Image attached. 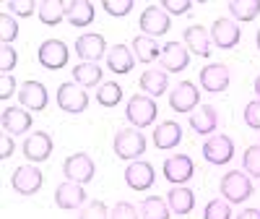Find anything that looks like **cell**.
Segmentation results:
<instances>
[{
  "label": "cell",
  "instance_id": "cell-13",
  "mask_svg": "<svg viewBox=\"0 0 260 219\" xmlns=\"http://www.w3.org/2000/svg\"><path fill=\"white\" fill-rule=\"evenodd\" d=\"M203 159L208 165H229L234 159V141L224 133H213L203 144Z\"/></svg>",
  "mask_w": 260,
  "mask_h": 219
},
{
  "label": "cell",
  "instance_id": "cell-20",
  "mask_svg": "<svg viewBox=\"0 0 260 219\" xmlns=\"http://www.w3.org/2000/svg\"><path fill=\"white\" fill-rule=\"evenodd\" d=\"M55 204H57V209L71 211V209H83L89 201H86V190H83V185L65 180V183H60V185L55 188Z\"/></svg>",
  "mask_w": 260,
  "mask_h": 219
},
{
  "label": "cell",
  "instance_id": "cell-16",
  "mask_svg": "<svg viewBox=\"0 0 260 219\" xmlns=\"http://www.w3.org/2000/svg\"><path fill=\"white\" fill-rule=\"evenodd\" d=\"M0 123H3V130H6L8 136H24V133H29V130H31L34 118H31L29 110L13 107V104H11V107H3Z\"/></svg>",
  "mask_w": 260,
  "mask_h": 219
},
{
  "label": "cell",
  "instance_id": "cell-15",
  "mask_svg": "<svg viewBox=\"0 0 260 219\" xmlns=\"http://www.w3.org/2000/svg\"><path fill=\"white\" fill-rule=\"evenodd\" d=\"M208 32H211V42L216 47H221V50L237 47V45H240V39H242L240 26H237L234 18H216Z\"/></svg>",
  "mask_w": 260,
  "mask_h": 219
},
{
  "label": "cell",
  "instance_id": "cell-36",
  "mask_svg": "<svg viewBox=\"0 0 260 219\" xmlns=\"http://www.w3.org/2000/svg\"><path fill=\"white\" fill-rule=\"evenodd\" d=\"M18 37V24L11 13H0V42L3 45H13Z\"/></svg>",
  "mask_w": 260,
  "mask_h": 219
},
{
  "label": "cell",
  "instance_id": "cell-47",
  "mask_svg": "<svg viewBox=\"0 0 260 219\" xmlns=\"http://www.w3.org/2000/svg\"><path fill=\"white\" fill-rule=\"evenodd\" d=\"M252 89H255V94H257V99H260V76L255 78V84H252Z\"/></svg>",
  "mask_w": 260,
  "mask_h": 219
},
{
  "label": "cell",
  "instance_id": "cell-34",
  "mask_svg": "<svg viewBox=\"0 0 260 219\" xmlns=\"http://www.w3.org/2000/svg\"><path fill=\"white\" fill-rule=\"evenodd\" d=\"M242 170L250 178H260V144H252L242 154Z\"/></svg>",
  "mask_w": 260,
  "mask_h": 219
},
{
  "label": "cell",
  "instance_id": "cell-6",
  "mask_svg": "<svg viewBox=\"0 0 260 219\" xmlns=\"http://www.w3.org/2000/svg\"><path fill=\"white\" fill-rule=\"evenodd\" d=\"M68 58H71V52H68V45H65L62 39H45L39 45V50H37L39 65L47 68V71L65 68V65H68Z\"/></svg>",
  "mask_w": 260,
  "mask_h": 219
},
{
  "label": "cell",
  "instance_id": "cell-44",
  "mask_svg": "<svg viewBox=\"0 0 260 219\" xmlns=\"http://www.w3.org/2000/svg\"><path fill=\"white\" fill-rule=\"evenodd\" d=\"M16 92V78L11 73H3L0 76V99H11Z\"/></svg>",
  "mask_w": 260,
  "mask_h": 219
},
{
  "label": "cell",
  "instance_id": "cell-48",
  "mask_svg": "<svg viewBox=\"0 0 260 219\" xmlns=\"http://www.w3.org/2000/svg\"><path fill=\"white\" fill-rule=\"evenodd\" d=\"M255 45H257V50H260V29H257V34H255Z\"/></svg>",
  "mask_w": 260,
  "mask_h": 219
},
{
  "label": "cell",
  "instance_id": "cell-46",
  "mask_svg": "<svg viewBox=\"0 0 260 219\" xmlns=\"http://www.w3.org/2000/svg\"><path fill=\"white\" fill-rule=\"evenodd\" d=\"M234 219H260V209H242Z\"/></svg>",
  "mask_w": 260,
  "mask_h": 219
},
{
  "label": "cell",
  "instance_id": "cell-40",
  "mask_svg": "<svg viewBox=\"0 0 260 219\" xmlns=\"http://www.w3.org/2000/svg\"><path fill=\"white\" fill-rule=\"evenodd\" d=\"M16 63H18L16 47H11V45L0 47V73H11V71L16 68Z\"/></svg>",
  "mask_w": 260,
  "mask_h": 219
},
{
  "label": "cell",
  "instance_id": "cell-12",
  "mask_svg": "<svg viewBox=\"0 0 260 219\" xmlns=\"http://www.w3.org/2000/svg\"><path fill=\"white\" fill-rule=\"evenodd\" d=\"M18 102L24 110H29V113H42L47 104H50V94H47V86L42 81H24L18 89Z\"/></svg>",
  "mask_w": 260,
  "mask_h": 219
},
{
  "label": "cell",
  "instance_id": "cell-5",
  "mask_svg": "<svg viewBox=\"0 0 260 219\" xmlns=\"http://www.w3.org/2000/svg\"><path fill=\"white\" fill-rule=\"evenodd\" d=\"M57 107L68 115H78V113H86L89 107V94H86L83 86H78L76 81H68V84H60L57 86Z\"/></svg>",
  "mask_w": 260,
  "mask_h": 219
},
{
  "label": "cell",
  "instance_id": "cell-9",
  "mask_svg": "<svg viewBox=\"0 0 260 219\" xmlns=\"http://www.w3.org/2000/svg\"><path fill=\"white\" fill-rule=\"evenodd\" d=\"M52 136L47 130H34L24 139L21 144V151H24V157L29 159V165H39V162H47L50 154H52Z\"/></svg>",
  "mask_w": 260,
  "mask_h": 219
},
{
  "label": "cell",
  "instance_id": "cell-43",
  "mask_svg": "<svg viewBox=\"0 0 260 219\" xmlns=\"http://www.w3.org/2000/svg\"><path fill=\"white\" fill-rule=\"evenodd\" d=\"M161 8H164L167 13L182 16V13H190L192 3H190V0H161Z\"/></svg>",
  "mask_w": 260,
  "mask_h": 219
},
{
  "label": "cell",
  "instance_id": "cell-2",
  "mask_svg": "<svg viewBox=\"0 0 260 219\" xmlns=\"http://www.w3.org/2000/svg\"><path fill=\"white\" fill-rule=\"evenodd\" d=\"M112 149L115 154L125 162H136L138 157H143L146 151V136L138 128H120L115 139H112Z\"/></svg>",
  "mask_w": 260,
  "mask_h": 219
},
{
  "label": "cell",
  "instance_id": "cell-7",
  "mask_svg": "<svg viewBox=\"0 0 260 219\" xmlns=\"http://www.w3.org/2000/svg\"><path fill=\"white\" fill-rule=\"evenodd\" d=\"M138 29L143 32V37L156 39V37L169 34V29H172V18H169V13H167L161 6H148V8L141 13Z\"/></svg>",
  "mask_w": 260,
  "mask_h": 219
},
{
  "label": "cell",
  "instance_id": "cell-17",
  "mask_svg": "<svg viewBox=\"0 0 260 219\" xmlns=\"http://www.w3.org/2000/svg\"><path fill=\"white\" fill-rule=\"evenodd\" d=\"M156 180V172H154V165L146 162V159H136L125 167V183L127 188L133 190H148Z\"/></svg>",
  "mask_w": 260,
  "mask_h": 219
},
{
  "label": "cell",
  "instance_id": "cell-21",
  "mask_svg": "<svg viewBox=\"0 0 260 219\" xmlns=\"http://www.w3.org/2000/svg\"><path fill=\"white\" fill-rule=\"evenodd\" d=\"M190 128L198 136H213L219 128V113L213 104H201L195 113H190Z\"/></svg>",
  "mask_w": 260,
  "mask_h": 219
},
{
  "label": "cell",
  "instance_id": "cell-30",
  "mask_svg": "<svg viewBox=\"0 0 260 219\" xmlns=\"http://www.w3.org/2000/svg\"><path fill=\"white\" fill-rule=\"evenodd\" d=\"M39 21L45 26H57L65 18V3L62 0H39V11H37Z\"/></svg>",
  "mask_w": 260,
  "mask_h": 219
},
{
  "label": "cell",
  "instance_id": "cell-41",
  "mask_svg": "<svg viewBox=\"0 0 260 219\" xmlns=\"http://www.w3.org/2000/svg\"><path fill=\"white\" fill-rule=\"evenodd\" d=\"M242 118H245V125H247V128L260 130V99H252V102H247V104H245Z\"/></svg>",
  "mask_w": 260,
  "mask_h": 219
},
{
  "label": "cell",
  "instance_id": "cell-25",
  "mask_svg": "<svg viewBox=\"0 0 260 219\" xmlns=\"http://www.w3.org/2000/svg\"><path fill=\"white\" fill-rule=\"evenodd\" d=\"M94 16H96V11H94V3H89V0H65V18L76 29L89 26Z\"/></svg>",
  "mask_w": 260,
  "mask_h": 219
},
{
  "label": "cell",
  "instance_id": "cell-39",
  "mask_svg": "<svg viewBox=\"0 0 260 219\" xmlns=\"http://www.w3.org/2000/svg\"><path fill=\"white\" fill-rule=\"evenodd\" d=\"M102 8L110 16H127L130 11L136 8V3H133V0H104Z\"/></svg>",
  "mask_w": 260,
  "mask_h": 219
},
{
  "label": "cell",
  "instance_id": "cell-22",
  "mask_svg": "<svg viewBox=\"0 0 260 219\" xmlns=\"http://www.w3.org/2000/svg\"><path fill=\"white\" fill-rule=\"evenodd\" d=\"M151 139H154V146H156V149L169 151V149L180 146V141H182V125L175 123V120H161V123L154 128Z\"/></svg>",
  "mask_w": 260,
  "mask_h": 219
},
{
  "label": "cell",
  "instance_id": "cell-3",
  "mask_svg": "<svg viewBox=\"0 0 260 219\" xmlns=\"http://www.w3.org/2000/svg\"><path fill=\"white\" fill-rule=\"evenodd\" d=\"M156 115H159L156 102H154V97H148V94H136V97H130L127 104H125V118L130 120V125L138 128V130L154 125Z\"/></svg>",
  "mask_w": 260,
  "mask_h": 219
},
{
  "label": "cell",
  "instance_id": "cell-45",
  "mask_svg": "<svg viewBox=\"0 0 260 219\" xmlns=\"http://www.w3.org/2000/svg\"><path fill=\"white\" fill-rule=\"evenodd\" d=\"M13 154V139L6 133V136H0V159H8Z\"/></svg>",
  "mask_w": 260,
  "mask_h": 219
},
{
  "label": "cell",
  "instance_id": "cell-31",
  "mask_svg": "<svg viewBox=\"0 0 260 219\" xmlns=\"http://www.w3.org/2000/svg\"><path fill=\"white\" fill-rule=\"evenodd\" d=\"M172 209L161 196H148L141 201V219H169Z\"/></svg>",
  "mask_w": 260,
  "mask_h": 219
},
{
  "label": "cell",
  "instance_id": "cell-33",
  "mask_svg": "<svg viewBox=\"0 0 260 219\" xmlns=\"http://www.w3.org/2000/svg\"><path fill=\"white\" fill-rule=\"evenodd\" d=\"M122 86L117 84V81H104L99 89H96V102H99V107H107V110H112V107H117L120 102H122Z\"/></svg>",
  "mask_w": 260,
  "mask_h": 219
},
{
  "label": "cell",
  "instance_id": "cell-18",
  "mask_svg": "<svg viewBox=\"0 0 260 219\" xmlns=\"http://www.w3.org/2000/svg\"><path fill=\"white\" fill-rule=\"evenodd\" d=\"M229 68L224 63H211V65H206V68L198 73V81H201V86H203V92H208V94H221V92H226V86H229Z\"/></svg>",
  "mask_w": 260,
  "mask_h": 219
},
{
  "label": "cell",
  "instance_id": "cell-28",
  "mask_svg": "<svg viewBox=\"0 0 260 219\" xmlns=\"http://www.w3.org/2000/svg\"><path fill=\"white\" fill-rule=\"evenodd\" d=\"M169 89V73L161 68H151L141 73V92L148 97H161Z\"/></svg>",
  "mask_w": 260,
  "mask_h": 219
},
{
  "label": "cell",
  "instance_id": "cell-24",
  "mask_svg": "<svg viewBox=\"0 0 260 219\" xmlns=\"http://www.w3.org/2000/svg\"><path fill=\"white\" fill-rule=\"evenodd\" d=\"M107 68H110L112 73H120V76H125V73H130L136 68V55H133V50H130L127 45H112L110 47V52H107Z\"/></svg>",
  "mask_w": 260,
  "mask_h": 219
},
{
  "label": "cell",
  "instance_id": "cell-26",
  "mask_svg": "<svg viewBox=\"0 0 260 219\" xmlns=\"http://www.w3.org/2000/svg\"><path fill=\"white\" fill-rule=\"evenodd\" d=\"M167 204H169V209L175 211V214H190L192 209H195V193L187 188V185H172L169 190H167Z\"/></svg>",
  "mask_w": 260,
  "mask_h": 219
},
{
  "label": "cell",
  "instance_id": "cell-19",
  "mask_svg": "<svg viewBox=\"0 0 260 219\" xmlns=\"http://www.w3.org/2000/svg\"><path fill=\"white\" fill-rule=\"evenodd\" d=\"M161 71L167 73H180L190 65V50L182 45V42H167L161 47Z\"/></svg>",
  "mask_w": 260,
  "mask_h": 219
},
{
  "label": "cell",
  "instance_id": "cell-29",
  "mask_svg": "<svg viewBox=\"0 0 260 219\" xmlns=\"http://www.w3.org/2000/svg\"><path fill=\"white\" fill-rule=\"evenodd\" d=\"M130 50H133L136 60H141V63H154V60H159V58H161V47H159V42H156V39H151V37H143V34H138V37L133 39Z\"/></svg>",
  "mask_w": 260,
  "mask_h": 219
},
{
  "label": "cell",
  "instance_id": "cell-10",
  "mask_svg": "<svg viewBox=\"0 0 260 219\" xmlns=\"http://www.w3.org/2000/svg\"><path fill=\"white\" fill-rule=\"evenodd\" d=\"M42 183H45V175H42L39 167H34V165H21L11 175V185L18 196H34L42 188Z\"/></svg>",
  "mask_w": 260,
  "mask_h": 219
},
{
  "label": "cell",
  "instance_id": "cell-8",
  "mask_svg": "<svg viewBox=\"0 0 260 219\" xmlns=\"http://www.w3.org/2000/svg\"><path fill=\"white\" fill-rule=\"evenodd\" d=\"M169 107L175 110V113H195V110L201 107V92L198 86H195L192 81H180L175 89L169 92Z\"/></svg>",
  "mask_w": 260,
  "mask_h": 219
},
{
  "label": "cell",
  "instance_id": "cell-27",
  "mask_svg": "<svg viewBox=\"0 0 260 219\" xmlns=\"http://www.w3.org/2000/svg\"><path fill=\"white\" fill-rule=\"evenodd\" d=\"M71 76L78 86H83V89H91V86L104 84V71H102L99 63H78V65H73Z\"/></svg>",
  "mask_w": 260,
  "mask_h": 219
},
{
  "label": "cell",
  "instance_id": "cell-42",
  "mask_svg": "<svg viewBox=\"0 0 260 219\" xmlns=\"http://www.w3.org/2000/svg\"><path fill=\"white\" fill-rule=\"evenodd\" d=\"M110 219H138V209L127 201H117L110 209Z\"/></svg>",
  "mask_w": 260,
  "mask_h": 219
},
{
  "label": "cell",
  "instance_id": "cell-38",
  "mask_svg": "<svg viewBox=\"0 0 260 219\" xmlns=\"http://www.w3.org/2000/svg\"><path fill=\"white\" fill-rule=\"evenodd\" d=\"M78 219H110V209H107L104 201L94 199V201H89L78 211Z\"/></svg>",
  "mask_w": 260,
  "mask_h": 219
},
{
  "label": "cell",
  "instance_id": "cell-14",
  "mask_svg": "<svg viewBox=\"0 0 260 219\" xmlns=\"http://www.w3.org/2000/svg\"><path fill=\"white\" fill-rule=\"evenodd\" d=\"M164 180H169L172 185H185L192 175H195V165L187 154H172L164 159Z\"/></svg>",
  "mask_w": 260,
  "mask_h": 219
},
{
  "label": "cell",
  "instance_id": "cell-35",
  "mask_svg": "<svg viewBox=\"0 0 260 219\" xmlns=\"http://www.w3.org/2000/svg\"><path fill=\"white\" fill-rule=\"evenodd\" d=\"M203 219H232V206L224 199H213L203 209Z\"/></svg>",
  "mask_w": 260,
  "mask_h": 219
},
{
  "label": "cell",
  "instance_id": "cell-4",
  "mask_svg": "<svg viewBox=\"0 0 260 219\" xmlns=\"http://www.w3.org/2000/svg\"><path fill=\"white\" fill-rule=\"evenodd\" d=\"M62 175H65V180L86 185V183L94 180L96 165H94V159L86 154V151H78V154H71L68 159L62 162Z\"/></svg>",
  "mask_w": 260,
  "mask_h": 219
},
{
  "label": "cell",
  "instance_id": "cell-11",
  "mask_svg": "<svg viewBox=\"0 0 260 219\" xmlns=\"http://www.w3.org/2000/svg\"><path fill=\"white\" fill-rule=\"evenodd\" d=\"M110 47H107V39L96 32H86L76 39V55L83 63H99L102 58H107Z\"/></svg>",
  "mask_w": 260,
  "mask_h": 219
},
{
  "label": "cell",
  "instance_id": "cell-23",
  "mask_svg": "<svg viewBox=\"0 0 260 219\" xmlns=\"http://www.w3.org/2000/svg\"><path fill=\"white\" fill-rule=\"evenodd\" d=\"M182 39H185V47L190 50V55L211 58V45H213V42H211V32H208V29H203V26H198V24H192V26L185 29Z\"/></svg>",
  "mask_w": 260,
  "mask_h": 219
},
{
  "label": "cell",
  "instance_id": "cell-32",
  "mask_svg": "<svg viewBox=\"0 0 260 219\" xmlns=\"http://www.w3.org/2000/svg\"><path fill=\"white\" fill-rule=\"evenodd\" d=\"M229 13L234 21H255L260 13V0H229Z\"/></svg>",
  "mask_w": 260,
  "mask_h": 219
},
{
  "label": "cell",
  "instance_id": "cell-1",
  "mask_svg": "<svg viewBox=\"0 0 260 219\" xmlns=\"http://www.w3.org/2000/svg\"><path fill=\"white\" fill-rule=\"evenodd\" d=\"M221 199L229 204H245L252 196V178L245 170H229L221 178Z\"/></svg>",
  "mask_w": 260,
  "mask_h": 219
},
{
  "label": "cell",
  "instance_id": "cell-37",
  "mask_svg": "<svg viewBox=\"0 0 260 219\" xmlns=\"http://www.w3.org/2000/svg\"><path fill=\"white\" fill-rule=\"evenodd\" d=\"M6 11H11V16L16 18H29L34 11H39V3L37 0H11V3H6Z\"/></svg>",
  "mask_w": 260,
  "mask_h": 219
}]
</instances>
